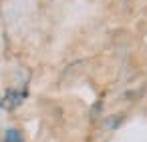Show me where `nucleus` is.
Wrapping results in <instances>:
<instances>
[{"label": "nucleus", "mask_w": 147, "mask_h": 142, "mask_svg": "<svg viewBox=\"0 0 147 142\" xmlns=\"http://www.w3.org/2000/svg\"><path fill=\"white\" fill-rule=\"evenodd\" d=\"M22 98H24V92H14V90H10L4 98H2V102H0V106L2 108H16L20 102H22Z\"/></svg>", "instance_id": "f257e3e1"}, {"label": "nucleus", "mask_w": 147, "mask_h": 142, "mask_svg": "<svg viewBox=\"0 0 147 142\" xmlns=\"http://www.w3.org/2000/svg\"><path fill=\"white\" fill-rule=\"evenodd\" d=\"M2 142H24V138H22V132H20L18 128H8V130L4 132Z\"/></svg>", "instance_id": "f03ea898"}]
</instances>
